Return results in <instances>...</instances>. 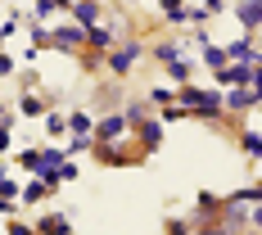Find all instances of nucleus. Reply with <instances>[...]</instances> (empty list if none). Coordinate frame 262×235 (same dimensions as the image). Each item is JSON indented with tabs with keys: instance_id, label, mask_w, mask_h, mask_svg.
Segmentation results:
<instances>
[{
	"instance_id": "f257e3e1",
	"label": "nucleus",
	"mask_w": 262,
	"mask_h": 235,
	"mask_svg": "<svg viewBox=\"0 0 262 235\" xmlns=\"http://www.w3.org/2000/svg\"><path fill=\"white\" fill-rule=\"evenodd\" d=\"M181 100H185V109H194V113H204V118H217V113H222V95H217V91L181 86Z\"/></svg>"
},
{
	"instance_id": "f03ea898",
	"label": "nucleus",
	"mask_w": 262,
	"mask_h": 235,
	"mask_svg": "<svg viewBox=\"0 0 262 235\" xmlns=\"http://www.w3.org/2000/svg\"><path fill=\"white\" fill-rule=\"evenodd\" d=\"M81 41H86V27L81 23H68V27H59V32H50V46H59V50H77Z\"/></svg>"
},
{
	"instance_id": "7ed1b4c3",
	"label": "nucleus",
	"mask_w": 262,
	"mask_h": 235,
	"mask_svg": "<svg viewBox=\"0 0 262 235\" xmlns=\"http://www.w3.org/2000/svg\"><path fill=\"white\" fill-rule=\"evenodd\" d=\"M136 59H140V46L131 41V46H122V50H113V54H108V68H113L118 77H127V73H131V63H136Z\"/></svg>"
},
{
	"instance_id": "20e7f679",
	"label": "nucleus",
	"mask_w": 262,
	"mask_h": 235,
	"mask_svg": "<svg viewBox=\"0 0 262 235\" xmlns=\"http://www.w3.org/2000/svg\"><path fill=\"white\" fill-rule=\"evenodd\" d=\"M122 127H127V113L100 118V122H95V140H100V145H108V140H118V136H122Z\"/></svg>"
},
{
	"instance_id": "39448f33",
	"label": "nucleus",
	"mask_w": 262,
	"mask_h": 235,
	"mask_svg": "<svg viewBox=\"0 0 262 235\" xmlns=\"http://www.w3.org/2000/svg\"><path fill=\"white\" fill-rule=\"evenodd\" d=\"M235 18L249 27V32L262 27V0H239V5H235Z\"/></svg>"
},
{
	"instance_id": "423d86ee",
	"label": "nucleus",
	"mask_w": 262,
	"mask_h": 235,
	"mask_svg": "<svg viewBox=\"0 0 262 235\" xmlns=\"http://www.w3.org/2000/svg\"><path fill=\"white\" fill-rule=\"evenodd\" d=\"M217 77H222V81H231V86H249V81H253V63H244V59H239L235 68H222Z\"/></svg>"
},
{
	"instance_id": "0eeeda50",
	"label": "nucleus",
	"mask_w": 262,
	"mask_h": 235,
	"mask_svg": "<svg viewBox=\"0 0 262 235\" xmlns=\"http://www.w3.org/2000/svg\"><path fill=\"white\" fill-rule=\"evenodd\" d=\"M253 104H258V95H253V91H244V86L231 91V95H222V109H235V113H244V109H253Z\"/></svg>"
},
{
	"instance_id": "6e6552de",
	"label": "nucleus",
	"mask_w": 262,
	"mask_h": 235,
	"mask_svg": "<svg viewBox=\"0 0 262 235\" xmlns=\"http://www.w3.org/2000/svg\"><path fill=\"white\" fill-rule=\"evenodd\" d=\"M73 18H77L81 27H95V18H100V9H95V0H77V5H73Z\"/></svg>"
},
{
	"instance_id": "1a4fd4ad",
	"label": "nucleus",
	"mask_w": 262,
	"mask_h": 235,
	"mask_svg": "<svg viewBox=\"0 0 262 235\" xmlns=\"http://www.w3.org/2000/svg\"><path fill=\"white\" fill-rule=\"evenodd\" d=\"M86 41H91L95 50H108L118 36H113V27H86Z\"/></svg>"
},
{
	"instance_id": "9d476101",
	"label": "nucleus",
	"mask_w": 262,
	"mask_h": 235,
	"mask_svg": "<svg viewBox=\"0 0 262 235\" xmlns=\"http://www.w3.org/2000/svg\"><path fill=\"white\" fill-rule=\"evenodd\" d=\"M226 59H244V63H258V50H253L249 41H235V46H226Z\"/></svg>"
},
{
	"instance_id": "9b49d317",
	"label": "nucleus",
	"mask_w": 262,
	"mask_h": 235,
	"mask_svg": "<svg viewBox=\"0 0 262 235\" xmlns=\"http://www.w3.org/2000/svg\"><path fill=\"white\" fill-rule=\"evenodd\" d=\"M163 9H167V18H172V23H190V18H194V9H185L181 0H163Z\"/></svg>"
},
{
	"instance_id": "f8f14e48",
	"label": "nucleus",
	"mask_w": 262,
	"mask_h": 235,
	"mask_svg": "<svg viewBox=\"0 0 262 235\" xmlns=\"http://www.w3.org/2000/svg\"><path fill=\"white\" fill-rule=\"evenodd\" d=\"M204 63H208L212 73H222V68H226V50H222V46H208V50H204Z\"/></svg>"
},
{
	"instance_id": "ddd939ff",
	"label": "nucleus",
	"mask_w": 262,
	"mask_h": 235,
	"mask_svg": "<svg viewBox=\"0 0 262 235\" xmlns=\"http://www.w3.org/2000/svg\"><path fill=\"white\" fill-rule=\"evenodd\" d=\"M167 77L185 86V81H190V63H185V59H172V63H167Z\"/></svg>"
},
{
	"instance_id": "4468645a",
	"label": "nucleus",
	"mask_w": 262,
	"mask_h": 235,
	"mask_svg": "<svg viewBox=\"0 0 262 235\" xmlns=\"http://www.w3.org/2000/svg\"><path fill=\"white\" fill-rule=\"evenodd\" d=\"M68 127L77 131V136H86V131H95V122H91L86 113H73V118H68Z\"/></svg>"
},
{
	"instance_id": "2eb2a0df",
	"label": "nucleus",
	"mask_w": 262,
	"mask_h": 235,
	"mask_svg": "<svg viewBox=\"0 0 262 235\" xmlns=\"http://www.w3.org/2000/svg\"><path fill=\"white\" fill-rule=\"evenodd\" d=\"M46 190H50V181H32V185L23 190V199H27V204H36V199H41Z\"/></svg>"
},
{
	"instance_id": "dca6fc26",
	"label": "nucleus",
	"mask_w": 262,
	"mask_h": 235,
	"mask_svg": "<svg viewBox=\"0 0 262 235\" xmlns=\"http://www.w3.org/2000/svg\"><path fill=\"white\" fill-rule=\"evenodd\" d=\"M140 136H145V145H149V149H154L158 140H163V131H158V122H145V127H140Z\"/></svg>"
},
{
	"instance_id": "f3484780",
	"label": "nucleus",
	"mask_w": 262,
	"mask_h": 235,
	"mask_svg": "<svg viewBox=\"0 0 262 235\" xmlns=\"http://www.w3.org/2000/svg\"><path fill=\"white\" fill-rule=\"evenodd\" d=\"M249 154H262V140H258V131H244V140H239Z\"/></svg>"
},
{
	"instance_id": "a211bd4d",
	"label": "nucleus",
	"mask_w": 262,
	"mask_h": 235,
	"mask_svg": "<svg viewBox=\"0 0 262 235\" xmlns=\"http://www.w3.org/2000/svg\"><path fill=\"white\" fill-rule=\"evenodd\" d=\"M18 109H23L27 118H36V113H46V104H41V100H32V95H27V100H23V104H18Z\"/></svg>"
},
{
	"instance_id": "6ab92c4d",
	"label": "nucleus",
	"mask_w": 262,
	"mask_h": 235,
	"mask_svg": "<svg viewBox=\"0 0 262 235\" xmlns=\"http://www.w3.org/2000/svg\"><path fill=\"white\" fill-rule=\"evenodd\" d=\"M158 59H163V63H172V59H181V54H177V46H158Z\"/></svg>"
},
{
	"instance_id": "aec40b11",
	"label": "nucleus",
	"mask_w": 262,
	"mask_h": 235,
	"mask_svg": "<svg viewBox=\"0 0 262 235\" xmlns=\"http://www.w3.org/2000/svg\"><path fill=\"white\" fill-rule=\"evenodd\" d=\"M9 73H14V59H9V54H0V77H9Z\"/></svg>"
},
{
	"instance_id": "412c9836",
	"label": "nucleus",
	"mask_w": 262,
	"mask_h": 235,
	"mask_svg": "<svg viewBox=\"0 0 262 235\" xmlns=\"http://www.w3.org/2000/svg\"><path fill=\"white\" fill-rule=\"evenodd\" d=\"M9 149V122H0V154Z\"/></svg>"
},
{
	"instance_id": "4be33fe9",
	"label": "nucleus",
	"mask_w": 262,
	"mask_h": 235,
	"mask_svg": "<svg viewBox=\"0 0 262 235\" xmlns=\"http://www.w3.org/2000/svg\"><path fill=\"white\" fill-rule=\"evenodd\" d=\"M50 9H54L50 0H36V18H46V14H50Z\"/></svg>"
},
{
	"instance_id": "5701e85b",
	"label": "nucleus",
	"mask_w": 262,
	"mask_h": 235,
	"mask_svg": "<svg viewBox=\"0 0 262 235\" xmlns=\"http://www.w3.org/2000/svg\"><path fill=\"white\" fill-rule=\"evenodd\" d=\"M9 235H32V231H27L23 222H14V226H9Z\"/></svg>"
},
{
	"instance_id": "b1692460",
	"label": "nucleus",
	"mask_w": 262,
	"mask_h": 235,
	"mask_svg": "<svg viewBox=\"0 0 262 235\" xmlns=\"http://www.w3.org/2000/svg\"><path fill=\"white\" fill-rule=\"evenodd\" d=\"M222 5H226V0H208V14H217V9H222Z\"/></svg>"
},
{
	"instance_id": "393cba45",
	"label": "nucleus",
	"mask_w": 262,
	"mask_h": 235,
	"mask_svg": "<svg viewBox=\"0 0 262 235\" xmlns=\"http://www.w3.org/2000/svg\"><path fill=\"white\" fill-rule=\"evenodd\" d=\"M253 86H258V91H262V68H253Z\"/></svg>"
},
{
	"instance_id": "a878e982",
	"label": "nucleus",
	"mask_w": 262,
	"mask_h": 235,
	"mask_svg": "<svg viewBox=\"0 0 262 235\" xmlns=\"http://www.w3.org/2000/svg\"><path fill=\"white\" fill-rule=\"evenodd\" d=\"M253 226H258V231H262V208H253Z\"/></svg>"
},
{
	"instance_id": "bb28decb",
	"label": "nucleus",
	"mask_w": 262,
	"mask_h": 235,
	"mask_svg": "<svg viewBox=\"0 0 262 235\" xmlns=\"http://www.w3.org/2000/svg\"><path fill=\"white\" fill-rule=\"evenodd\" d=\"M199 235H231V231H226V226H217V231H199Z\"/></svg>"
},
{
	"instance_id": "cd10ccee",
	"label": "nucleus",
	"mask_w": 262,
	"mask_h": 235,
	"mask_svg": "<svg viewBox=\"0 0 262 235\" xmlns=\"http://www.w3.org/2000/svg\"><path fill=\"white\" fill-rule=\"evenodd\" d=\"M50 5H54V9H59V5H68V9H73V0H50Z\"/></svg>"
}]
</instances>
